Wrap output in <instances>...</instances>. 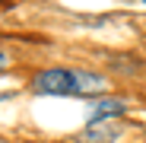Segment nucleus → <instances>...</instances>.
I'll use <instances>...</instances> for the list:
<instances>
[{"mask_svg": "<svg viewBox=\"0 0 146 143\" xmlns=\"http://www.w3.org/2000/svg\"><path fill=\"white\" fill-rule=\"evenodd\" d=\"M32 92H38V95H76V89H73V70H64V67L38 70L32 76Z\"/></svg>", "mask_w": 146, "mask_h": 143, "instance_id": "f257e3e1", "label": "nucleus"}, {"mask_svg": "<svg viewBox=\"0 0 146 143\" xmlns=\"http://www.w3.org/2000/svg\"><path fill=\"white\" fill-rule=\"evenodd\" d=\"M124 99H111V95H102L99 102L89 108V124H99V121H108V118H121L124 114Z\"/></svg>", "mask_w": 146, "mask_h": 143, "instance_id": "f03ea898", "label": "nucleus"}, {"mask_svg": "<svg viewBox=\"0 0 146 143\" xmlns=\"http://www.w3.org/2000/svg\"><path fill=\"white\" fill-rule=\"evenodd\" d=\"M117 137H121V127H117V124L99 121V124H89V127L80 134V143H114Z\"/></svg>", "mask_w": 146, "mask_h": 143, "instance_id": "7ed1b4c3", "label": "nucleus"}, {"mask_svg": "<svg viewBox=\"0 0 146 143\" xmlns=\"http://www.w3.org/2000/svg\"><path fill=\"white\" fill-rule=\"evenodd\" d=\"M73 89H76V95H95L105 89V76L89 73V70H73Z\"/></svg>", "mask_w": 146, "mask_h": 143, "instance_id": "20e7f679", "label": "nucleus"}, {"mask_svg": "<svg viewBox=\"0 0 146 143\" xmlns=\"http://www.w3.org/2000/svg\"><path fill=\"white\" fill-rule=\"evenodd\" d=\"M143 3H146V0H143Z\"/></svg>", "mask_w": 146, "mask_h": 143, "instance_id": "39448f33", "label": "nucleus"}]
</instances>
